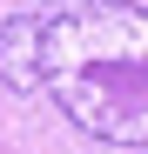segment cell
I'll list each match as a JSON object with an SVG mask.
<instances>
[{
	"label": "cell",
	"instance_id": "cell-1",
	"mask_svg": "<svg viewBox=\"0 0 148 154\" xmlns=\"http://www.w3.org/2000/svg\"><path fill=\"white\" fill-rule=\"evenodd\" d=\"M40 87L88 141L148 154V7L135 0H34Z\"/></svg>",
	"mask_w": 148,
	"mask_h": 154
},
{
	"label": "cell",
	"instance_id": "cell-2",
	"mask_svg": "<svg viewBox=\"0 0 148 154\" xmlns=\"http://www.w3.org/2000/svg\"><path fill=\"white\" fill-rule=\"evenodd\" d=\"M0 81L14 94H40V14L34 7L0 20Z\"/></svg>",
	"mask_w": 148,
	"mask_h": 154
}]
</instances>
